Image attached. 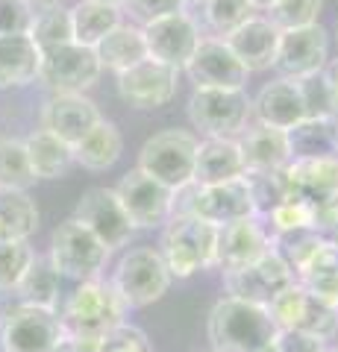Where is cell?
<instances>
[{"label": "cell", "instance_id": "15", "mask_svg": "<svg viewBox=\"0 0 338 352\" xmlns=\"http://www.w3.org/2000/svg\"><path fill=\"white\" fill-rule=\"evenodd\" d=\"M294 273L286 261H282L274 250H268L256 264L242 270L224 273V291L233 300H244L253 305H265L274 300L279 291H286L288 285H294Z\"/></svg>", "mask_w": 338, "mask_h": 352}, {"label": "cell", "instance_id": "19", "mask_svg": "<svg viewBox=\"0 0 338 352\" xmlns=\"http://www.w3.org/2000/svg\"><path fill=\"white\" fill-rule=\"evenodd\" d=\"M271 250V232L259 217H244L235 223L218 226V256L215 270L230 273L256 264Z\"/></svg>", "mask_w": 338, "mask_h": 352}, {"label": "cell", "instance_id": "38", "mask_svg": "<svg viewBox=\"0 0 338 352\" xmlns=\"http://www.w3.org/2000/svg\"><path fill=\"white\" fill-rule=\"evenodd\" d=\"M30 38L36 41V47L41 53H47L62 44H71V9L68 6H53V9H41L36 12V24L30 30Z\"/></svg>", "mask_w": 338, "mask_h": 352}, {"label": "cell", "instance_id": "16", "mask_svg": "<svg viewBox=\"0 0 338 352\" xmlns=\"http://www.w3.org/2000/svg\"><path fill=\"white\" fill-rule=\"evenodd\" d=\"M189 74L194 88H218V91H244L247 88V68L233 56L224 38L203 36L194 56L182 68Z\"/></svg>", "mask_w": 338, "mask_h": 352}, {"label": "cell", "instance_id": "3", "mask_svg": "<svg viewBox=\"0 0 338 352\" xmlns=\"http://www.w3.org/2000/svg\"><path fill=\"white\" fill-rule=\"evenodd\" d=\"M159 256L173 279H189L200 270H215L218 226L191 214H173L165 223Z\"/></svg>", "mask_w": 338, "mask_h": 352}, {"label": "cell", "instance_id": "54", "mask_svg": "<svg viewBox=\"0 0 338 352\" xmlns=\"http://www.w3.org/2000/svg\"><path fill=\"white\" fill-rule=\"evenodd\" d=\"M191 3H198V0H185V9H189V6H191Z\"/></svg>", "mask_w": 338, "mask_h": 352}, {"label": "cell", "instance_id": "51", "mask_svg": "<svg viewBox=\"0 0 338 352\" xmlns=\"http://www.w3.org/2000/svg\"><path fill=\"white\" fill-rule=\"evenodd\" d=\"M250 3H253L256 12H265V9H268V6H274L277 0H250Z\"/></svg>", "mask_w": 338, "mask_h": 352}, {"label": "cell", "instance_id": "29", "mask_svg": "<svg viewBox=\"0 0 338 352\" xmlns=\"http://www.w3.org/2000/svg\"><path fill=\"white\" fill-rule=\"evenodd\" d=\"M121 153H124L121 129H118V124H112V120L101 118L97 126L74 147V162L83 164V168L92 173H101V170L112 168V164L121 159Z\"/></svg>", "mask_w": 338, "mask_h": 352}, {"label": "cell", "instance_id": "26", "mask_svg": "<svg viewBox=\"0 0 338 352\" xmlns=\"http://www.w3.org/2000/svg\"><path fill=\"white\" fill-rule=\"evenodd\" d=\"M244 170H282L291 162L288 156V138L282 129L253 124L238 135Z\"/></svg>", "mask_w": 338, "mask_h": 352}, {"label": "cell", "instance_id": "8", "mask_svg": "<svg viewBox=\"0 0 338 352\" xmlns=\"http://www.w3.org/2000/svg\"><path fill=\"white\" fill-rule=\"evenodd\" d=\"M62 338L59 311L18 302L0 317V352H53Z\"/></svg>", "mask_w": 338, "mask_h": 352}, {"label": "cell", "instance_id": "22", "mask_svg": "<svg viewBox=\"0 0 338 352\" xmlns=\"http://www.w3.org/2000/svg\"><path fill=\"white\" fill-rule=\"evenodd\" d=\"M224 41H226V47L233 50V56L247 68V74L274 68L279 32L268 24L265 15H253L250 21H244V24L235 32H230Z\"/></svg>", "mask_w": 338, "mask_h": 352}, {"label": "cell", "instance_id": "49", "mask_svg": "<svg viewBox=\"0 0 338 352\" xmlns=\"http://www.w3.org/2000/svg\"><path fill=\"white\" fill-rule=\"evenodd\" d=\"M53 352H94V349L92 346H83V344H77V340H71V338H62L59 346L53 349Z\"/></svg>", "mask_w": 338, "mask_h": 352}, {"label": "cell", "instance_id": "1", "mask_svg": "<svg viewBox=\"0 0 338 352\" xmlns=\"http://www.w3.org/2000/svg\"><path fill=\"white\" fill-rule=\"evenodd\" d=\"M206 332L212 352H271L279 329L265 305L221 296L209 311Z\"/></svg>", "mask_w": 338, "mask_h": 352}, {"label": "cell", "instance_id": "39", "mask_svg": "<svg viewBox=\"0 0 338 352\" xmlns=\"http://www.w3.org/2000/svg\"><path fill=\"white\" fill-rule=\"evenodd\" d=\"M32 185H36V173L30 168L24 141H15V138L0 141V188L27 191Z\"/></svg>", "mask_w": 338, "mask_h": 352}, {"label": "cell", "instance_id": "31", "mask_svg": "<svg viewBox=\"0 0 338 352\" xmlns=\"http://www.w3.org/2000/svg\"><path fill=\"white\" fill-rule=\"evenodd\" d=\"M59 282L62 276L53 270V264L45 256H32L30 267L24 270V276L15 285L18 302L24 305H36V308H47V311H56L59 305Z\"/></svg>", "mask_w": 338, "mask_h": 352}, {"label": "cell", "instance_id": "47", "mask_svg": "<svg viewBox=\"0 0 338 352\" xmlns=\"http://www.w3.org/2000/svg\"><path fill=\"white\" fill-rule=\"evenodd\" d=\"M312 229L324 244L338 247V200L326 203L321 208H315V220H312Z\"/></svg>", "mask_w": 338, "mask_h": 352}, {"label": "cell", "instance_id": "25", "mask_svg": "<svg viewBox=\"0 0 338 352\" xmlns=\"http://www.w3.org/2000/svg\"><path fill=\"white\" fill-rule=\"evenodd\" d=\"M41 50L30 36H0V91L39 82Z\"/></svg>", "mask_w": 338, "mask_h": 352}, {"label": "cell", "instance_id": "34", "mask_svg": "<svg viewBox=\"0 0 338 352\" xmlns=\"http://www.w3.org/2000/svg\"><path fill=\"white\" fill-rule=\"evenodd\" d=\"M297 285L318 296L321 302L338 308V247L324 244L318 256L297 273Z\"/></svg>", "mask_w": 338, "mask_h": 352}, {"label": "cell", "instance_id": "2", "mask_svg": "<svg viewBox=\"0 0 338 352\" xmlns=\"http://www.w3.org/2000/svg\"><path fill=\"white\" fill-rule=\"evenodd\" d=\"M59 323H62L65 338L97 349V344H101L112 329L127 323V308L118 300L112 285L97 276V279L77 285V291L68 296V302L62 308Z\"/></svg>", "mask_w": 338, "mask_h": 352}, {"label": "cell", "instance_id": "50", "mask_svg": "<svg viewBox=\"0 0 338 352\" xmlns=\"http://www.w3.org/2000/svg\"><path fill=\"white\" fill-rule=\"evenodd\" d=\"M30 6L41 12V9H53V6H65V0H30Z\"/></svg>", "mask_w": 338, "mask_h": 352}, {"label": "cell", "instance_id": "36", "mask_svg": "<svg viewBox=\"0 0 338 352\" xmlns=\"http://www.w3.org/2000/svg\"><path fill=\"white\" fill-rule=\"evenodd\" d=\"M244 182L250 188V200H253L259 220H265L279 203L288 200L282 170H244Z\"/></svg>", "mask_w": 338, "mask_h": 352}, {"label": "cell", "instance_id": "42", "mask_svg": "<svg viewBox=\"0 0 338 352\" xmlns=\"http://www.w3.org/2000/svg\"><path fill=\"white\" fill-rule=\"evenodd\" d=\"M297 88H300V100H303L306 118H335L338 115L332 94H330L326 80H324V71L306 76V80H297Z\"/></svg>", "mask_w": 338, "mask_h": 352}, {"label": "cell", "instance_id": "40", "mask_svg": "<svg viewBox=\"0 0 338 352\" xmlns=\"http://www.w3.org/2000/svg\"><path fill=\"white\" fill-rule=\"evenodd\" d=\"M32 256L36 250L27 241H0V291H15Z\"/></svg>", "mask_w": 338, "mask_h": 352}, {"label": "cell", "instance_id": "30", "mask_svg": "<svg viewBox=\"0 0 338 352\" xmlns=\"http://www.w3.org/2000/svg\"><path fill=\"white\" fill-rule=\"evenodd\" d=\"M24 150L36 179H62L74 164V147H68L56 135L36 129L24 138Z\"/></svg>", "mask_w": 338, "mask_h": 352}, {"label": "cell", "instance_id": "5", "mask_svg": "<svg viewBox=\"0 0 338 352\" xmlns=\"http://www.w3.org/2000/svg\"><path fill=\"white\" fill-rule=\"evenodd\" d=\"M173 276L165 267V258L159 256V250L154 247H136L121 256V261L112 270V291L118 294V300L124 302L127 311L133 308H147L159 302L168 294Z\"/></svg>", "mask_w": 338, "mask_h": 352}, {"label": "cell", "instance_id": "6", "mask_svg": "<svg viewBox=\"0 0 338 352\" xmlns=\"http://www.w3.org/2000/svg\"><path fill=\"white\" fill-rule=\"evenodd\" d=\"M109 252L101 241H97L83 223H77L74 217L62 220L50 235V256L47 261L53 264V270L62 279H74V282H89L97 279L103 270V264L109 261Z\"/></svg>", "mask_w": 338, "mask_h": 352}, {"label": "cell", "instance_id": "46", "mask_svg": "<svg viewBox=\"0 0 338 352\" xmlns=\"http://www.w3.org/2000/svg\"><path fill=\"white\" fill-rule=\"evenodd\" d=\"M324 349H326V344L321 338L291 332V329H279L274 338V346H271V352H324Z\"/></svg>", "mask_w": 338, "mask_h": 352}, {"label": "cell", "instance_id": "11", "mask_svg": "<svg viewBox=\"0 0 338 352\" xmlns=\"http://www.w3.org/2000/svg\"><path fill=\"white\" fill-rule=\"evenodd\" d=\"M74 220L89 229L109 252L127 247L129 238L136 232L121 200H118L115 188H101V185L83 191L77 206H74Z\"/></svg>", "mask_w": 338, "mask_h": 352}, {"label": "cell", "instance_id": "44", "mask_svg": "<svg viewBox=\"0 0 338 352\" xmlns=\"http://www.w3.org/2000/svg\"><path fill=\"white\" fill-rule=\"evenodd\" d=\"M94 352H154V346H150L147 335L141 332L138 326L121 323L118 329H112L101 344H97Z\"/></svg>", "mask_w": 338, "mask_h": 352}, {"label": "cell", "instance_id": "33", "mask_svg": "<svg viewBox=\"0 0 338 352\" xmlns=\"http://www.w3.org/2000/svg\"><path fill=\"white\" fill-rule=\"evenodd\" d=\"M198 6H200V15L194 18L200 24V32L206 30L212 38H226L244 21L259 15L250 0H198Z\"/></svg>", "mask_w": 338, "mask_h": 352}, {"label": "cell", "instance_id": "21", "mask_svg": "<svg viewBox=\"0 0 338 352\" xmlns=\"http://www.w3.org/2000/svg\"><path fill=\"white\" fill-rule=\"evenodd\" d=\"M250 118L262 126H274L282 132H288L291 126H297L300 120H306L297 80L277 76V80L265 82L259 88V94L250 100Z\"/></svg>", "mask_w": 338, "mask_h": 352}, {"label": "cell", "instance_id": "48", "mask_svg": "<svg viewBox=\"0 0 338 352\" xmlns=\"http://www.w3.org/2000/svg\"><path fill=\"white\" fill-rule=\"evenodd\" d=\"M324 80H326V88H330L332 103H335V112H338V59H330V62H326Z\"/></svg>", "mask_w": 338, "mask_h": 352}, {"label": "cell", "instance_id": "20", "mask_svg": "<svg viewBox=\"0 0 338 352\" xmlns=\"http://www.w3.org/2000/svg\"><path fill=\"white\" fill-rule=\"evenodd\" d=\"M288 200H300L312 208L338 200V162L297 159L282 168Z\"/></svg>", "mask_w": 338, "mask_h": 352}, {"label": "cell", "instance_id": "14", "mask_svg": "<svg viewBox=\"0 0 338 352\" xmlns=\"http://www.w3.org/2000/svg\"><path fill=\"white\" fill-rule=\"evenodd\" d=\"M326 62H330V32L321 24H312L303 30L279 32L277 59L271 71H277V76H286V80H306L312 74H321Z\"/></svg>", "mask_w": 338, "mask_h": 352}, {"label": "cell", "instance_id": "27", "mask_svg": "<svg viewBox=\"0 0 338 352\" xmlns=\"http://www.w3.org/2000/svg\"><path fill=\"white\" fill-rule=\"evenodd\" d=\"M124 21L121 6L112 3H97V0H77V6H71V36L74 44L83 47H97L109 32Z\"/></svg>", "mask_w": 338, "mask_h": 352}, {"label": "cell", "instance_id": "55", "mask_svg": "<svg viewBox=\"0 0 338 352\" xmlns=\"http://www.w3.org/2000/svg\"><path fill=\"white\" fill-rule=\"evenodd\" d=\"M335 41H338V24H335Z\"/></svg>", "mask_w": 338, "mask_h": 352}, {"label": "cell", "instance_id": "37", "mask_svg": "<svg viewBox=\"0 0 338 352\" xmlns=\"http://www.w3.org/2000/svg\"><path fill=\"white\" fill-rule=\"evenodd\" d=\"M321 9H324V0H277L274 6L265 9V18L277 32H291V30L321 24L318 21Z\"/></svg>", "mask_w": 338, "mask_h": 352}, {"label": "cell", "instance_id": "4", "mask_svg": "<svg viewBox=\"0 0 338 352\" xmlns=\"http://www.w3.org/2000/svg\"><path fill=\"white\" fill-rule=\"evenodd\" d=\"M200 138L189 129H162L150 135L138 150L141 173L154 176L173 194L194 182V156H198Z\"/></svg>", "mask_w": 338, "mask_h": 352}, {"label": "cell", "instance_id": "10", "mask_svg": "<svg viewBox=\"0 0 338 352\" xmlns=\"http://www.w3.org/2000/svg\"><path fill=\"white\" fill-rule=\"evenodd\" d=\"M141 36H145L147 59L168 65L173 71H182L194 56V50H198L203 32L194 12L180 9V12H171L141 24Z\"/></svg>", "mask_w": 338, "mask_h": 352}, {"label": "cell", "instance_id": "17", "mask_svg": "<svg viewBox=\"0 0 338 352\" xmlns=\"http://www.w3.org/2000/svg\"><path fill=\"white\" fill-rule=\"evenodd\" d=\"M115 76H118V94H121V100L129 103L133 109H141V112L168 106L177 97V85H180V71H173L168 65L154 62V59L138 62L129 71L115 74Z\"/></svg>", "mask_w": 338, "mask_h": 352}, {"label": "cell", "instance_id": "18", "mask_svg": "<svg viewBox=\"0 0 338 352\" xmlns=\"http://www.w3.org/2000/svg\"><path fill=\"white\" fill-rule=\"evenodd\" d=\"M101 109L85 94H50L41 106V129L65 141L68 147H77L101 120Z\"/></svg>", "mask_w": 338, "mask_h": 352}, {"label": "cell", "instance_id": "32", "mask_svg": "<svg viewBox=\"0 0 338 352\" xmlns=\"http://www.w3.org/2000/svg\"><path fill=\"white\" fill-rule=\"evenodd\" d=\"M39 229V208L27 191L0 188V241H27Z\"/></svg>", "mask_w": 338, "mask_h": 352}, {"label": "cell", "instance_id": "43", "mask_svg": "<svg viewBox=\"0 0 338 352\" xmlns=\"http://www.w3.org/2000/svg\"><path fill=\"white\" fill-rule=\"evenodd\" d=\"M36 9L30 0H0V36H30Z\"/></svg>", "mask_w": 338, "mask_h": 352}, {"label": "cell", "instance_id": "24", "mask_svg": "<svg viewBox=\"0 0 338 352\" xmlns=\"http://www.w3.org/2000/svg\"><path fill=\"white\" fill-rule=\"evenodd\" d=\"M288 156L338 162V118H306L286 132Z\"/></svg>", "mask_w": 338, "mask_h": 352}, {"label": "cell", "instance_id": "12", "mask_svg": "<svg viewBox=\"0 0 338 352\" xmlns=\"http://www.w3.org/2000/svg\"><path fill=\"white\" fill-rule=\"evenodd\" d=\"M101 62L92 47L83 44H62L47 53H41V74L39 82L53 88V94H85L101 80Z\"/></svg>", "mask_w": 338, "mask_h": 352}, {"label": "cell", "instance_id": "9", "mask_svg": "<svg viewBox=\"0 0 338 352\" xmlns=\"http://www.w3.org/2000/svg\"><path fill=\"white\" fill-rule=\"evenodd\" d=\"M268 314L274 317L277 329H291V332H303L312 338H321L324 344L338 335V308L321 302L297 282L279 291L274 300L268 302Z\"/></svg>", "mask_w": 338, "mask_h": 352}, {"label": "cell", "instance_id": "13", "mask_svg": "<svg viewBox=\"0 0 338 352\" xmlns=\"http://www.w3.org/2000/svg\"><path fill=\"white\" fill-rule=\"evenodd\" d=\"M115 194H118V200H121L133 229L165 226L171 220L173 191L165 188L162 182H156L154 176L141 173L138 168L127 170L121 176V182L115 185Z\"/></svg>", "mask_w": 338, "mask_h": 352}, {"label": "cell", "instance_id": "45", "mask_svg": "<svg viewBox=\"0 0 338 352\" xmlns=\"http://www.w3.org/2000/svg\"><path fill=\"white\" fill-rule=\"evenodd\" d=\"M180 9H185V0H124L121 3V12L138 21V27L147 24V21H156L162 15L180 12Z\"/></svg>", "mask_w": 338, "mask_h": 352}, {"label": "cell", "instance_id": "23", "mask_svg": "<svg viewBox=\"0 0 338 352\" xmlns=\"http://www.w3.org/2000/svg\"><path fill=\"white\" fill-rule=\"evenodd\" d=\"M244 176V159L238 138H203L194 156V185H221Z\"/></svg>", "mask_w": 338, "mask_h": 352}, {"label": "cell", "instance_id": "7", "mask_svg": "<svg viewBox=\"0 0 338 352\" xmlns=\"http://www.w3.org/2000/svg\"><path fill=\"white\" fill-rule=\"evenodd\" d=\"M189 120L206 138H238L253 120L250 118V97L247 91L194 88L189 97Z\"/></svg>", "mask_w": 338, "mask_h": 352}, {"label": "cell", "instance_id": "41", "mask_svg": "<svg viewBox=\"0 0 338 352\" xmlns=\"http://www.w3.org/2000/svg\"><path fill=\"white\" fill-rule=\"evenodd\" d=\"M312 220H315L312 206L300 203V200H286L262 220V223L268 226L271 235H277V232H294V229H312Z\"/></svg>", "mask_w": 338, "mask_h": 352}, {"label": "cell", "instance_id": "28", "mask_svg": "<svg viewBox=\"0 0 338 352\" xmlns=\"http://www.w3.org/2000/svg\"><path fill=\"white\" fill-rule=\"evenodd\" d=\"M94 53H97V62H101V68H109V71H115V74L129 71L133 65L147 59V47H145L141 27L121 21V24H118L101 44H97Z\"/></svg>", "mask_w": 338, "mask_h": 352}, {"label": "cell", "instance_id": "35", "mask_svg": "<svg viewBox=\"0 0 338 352\" xmlns=\"http://www.w3.org/2000/svg\"><path fill=\"white\" fill-rule=\"evenodd\" d=\"M271 250L288 264L294 279H297V273L324 250V241L315 235V229H294V232L271 235Z\"/></svg>", "mask_w": 338, "mask_h": 352}, {"label": "cell", "instance_id": "52", "mask_svg": "<svg viewBox=\"0 0 338 352\" xmlns=\"http://www.w3.org/2000/svg\"><path fill=\"white\" fill-rule=\"evenodd\" d=\"M97 3H112V6H121L124 0H97Z\"/></svg>", "mask_w": 338, "mask_h": 352}, {"label": "cell", "instance_id": "53", "mask_svg": "<svg viewBox=\"0 0 338 352\" xmlns=\"http://www.w3.org/2000/svg\"><path fill=\"white\" fill-rule=\"evenodd\" d=\"M324 352H338V346H326V349H324Z\"/></svg>", "mask_w": 338, "mask_h": 352}]
</instances>
